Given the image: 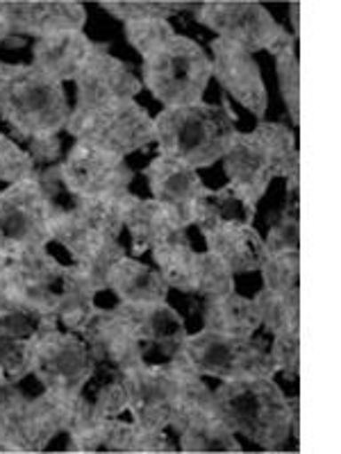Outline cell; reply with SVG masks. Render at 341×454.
Listing matches in <instances>:
<instances>
[{
	"label": "cell",
	"mask_w": 341,
	"mask_h": 454,
	"mask_svg": "<svg viewBox=\"0 0 341 454\" xmlns=\"http://www.w3.org/2000/svg\"><path fill=\"white\" fill-rule=\"evenodd\" d=\"M119 316L135 336L144 364H169L180 359L182 346L189 334L186 323L169 302H141L125 305L114 302Z\"/></svg>",
	"instance_id": "11"
},
{
	"label": "cell",
	"mask_w": 341,
	"mask_h": 454,
	"mask_svg": "<svg viewBox=\"0 0 341 454\" xmlns=\"http://www.w3.org/2000/svg\"><path fill=\"white\" fill-rule=\"evenodd\" d=\"M262 286L278 294H294L300 291V250L294 253L269 254L259 269Z\"/></svg>",
	"instance_id": "30"
},
{
	"label": "cell",
	"mask_w": 341,
	"mask_h": 454,
	"mask_svg": "<svg viewBox=\"0 0 341 454\" xmlns=\"http://www.w3.org/2000/svg\"><path fill=\"white\" fill-rule=\"evenodd\" d=\"M51 246V212L35 176L0 192V259L46 250Z\"/></svg>",
	"instance_id": "9"
},
{
	"label": "cell",
	"mask_w": 341,
	"mask_h": 454,
	"mask_svg": "<svg viewBox=\"0 0 341 454\" xmlns=\"http://www.w3.org/2000/svg\"><path fill=\"white\" fill-rule=\"evenodd\" d=\"M73 403V432L112 419H125L128 413V384L125 372L109 364L96 362L91 375Z\"/></svg>",
	"instance_id": "16"
},
{
	"label": "cell",
	"mask_w": 341,
	"mask_h": 454,
	"mask_svg": "<svg viewBox=\"0 0 341 454\" xmlns=\"http://www.w3.org/2000/svg\"><path fill=\"white\" fill-rule=\"evenodd\" d=\"M289 407H291V436L294 441H298L300 436V397H291L289 400Z\"/></svg>",
	"instance_id": "37"
},
{
	"label": "cell",
	"mask_w": 341,
	"mask_h": 454,
	"mask_svg": "<svg viewBox=\"0 0 341 454\" xmlns=\"http://www.w3.org/2000/svg\"><path fill=\"white\" fill-rule=\"evenodd\" d=\"M180 359L201 377H212L218 382L275 375L269 340L264 334L230 336L198 330L186 334Z\"/></svg>",
	"instance_id": "7"
},
{
	"label": "cell",
	"mask_w": 341,
	"mask_h": 454,
	"mask_svg": "<svg viewBox=\"0 0 341 454\" xmlns=\"http://www.w3.org/2000/svg\"><path fill=\"white\" fill-rule=\"evenodd\" d=\"M71 116L62 82L28 64H0V119L23 139L52 137Z\"/></svg>",
	"instance_id": "5"
},
{
	"label": "cell",
	"mask_w": 341,
	"mask_h": 454,
	"mask_svg": "<svg viewBox=\"0 0 341 454\" xmlns=\"http://www.w3.org/2000/svg\"><path fill=\"white\" fill-rule=\"evenodd\" d=\"M253 300L258 305L264 336L300 332V291L278 294V291H269L262 286L253 295Z\"/></svg>",
	"instance_id": "26"
},
{
	"label": "cell",
	"mask_w": 341,
	"mask_h": 454,
	"mask_svg": "<svg viewBox=\"0 0 341 454\" xmlns=\"http://www.w3.org/2000/svg\"><path fill=\"white\" fill-rule=\"evenodd\" d=\"M130 419L146 429H176L192 411L212 404V388L182 359L141 364L125 372Z\"/></svg>",
	"instance_id": "1"
},
{
	"label": "cell",
	"mask_w": 341,
	"mask_h": 454,
	"mask_svg": "<svg viewBox=\"0 0 341 454\" xmlns=\"http://www.w3.org/2000/svg\"><path fill=\"white\" fill-rule=\"evenodd\" d=\"M218 419L264 450H280L291 439V407L274 377H246L212 388Z\"/></svg>",
	"instance_id": "2"
},
{
	"label": "cell",
	"mask_w": 341,
	"mask_h": 454,
	"mask_svg": "<svg viewBox=\"0 0 341 454\" xmlns=\"http://www.w3.org/2000/svg\"><path fill=\"white\" fill-rule=\"evenodd\" d=\"M35 176V160L10 137L0 135V182L14 184Z\"/></svg>",
	"instance_id": "34"
},
{
	"label": "cell",
	"mask_w": 341,
	"mask_h": 454,
	"mask_svg": "<svg viewBox=\"0 0 341 454\" xmlns=\"http://www.w3.org/2000/svg\"><path fill=\"white\" fill-rule=\"evenodd\" d=\"M196 19L217 32L218 39L237 43L249 52L266 51L282 30L262 3L249 0H207L198 5Z\"/></svg>",
	"instance_id": "12"
},
{
	"label": "cell",
	"mask_w": 341,
	"mask_h": 454,
	"mask_svg": "<svg viewBox=\"0 0 341 454\" xmlns=\"http://www.w3.org/2000/svg\"><path fill=\"white\" fill-rule=\"evenodd\" d=\"M67 132L80 144L93 145L125 160V155H132L146 148L150 141H155V121L135 100L99 107L75 105L67 121Z\"/></svg>",
	"instance_id": "8"
},
{
	"label": "cell",
	"mask_w": 341,
	"mask_h": 454,
	"mask_svg": "<svg viewBox=\"0 0 341 454\" xmlns=\"http://www.w3.org/2000/svg\"><path fill=\"white\" fill-rule=\"evenodd\" d=\"M105 294L114 302L125 305H141V302H164L169 295V284L155 266L130 259L123 254L112 263L103 279Z\"/></svg>",
	"instance_id": "21"
},
{
	"label": "cell",
	"mask_w": 341,
	"mask_h": 454,
	"mask_svg": "<svg viewBox=\"0 0 341 454\" xmlns=\"http://www.w3.org/2000/svg\"><path fill=\"white\" fill-rule=\"evenodd\" d=\"M212 51V78L218 80L242 107L255 114L258 119H264L266 107H269V93L264 87L262 71L255 62L253 52L243 51L242 46L223 39H214L210 43Z\"/></svg>",
	"instance_id": "15"
},
{
	"label": "cell",
	"mask_w": 341,
	"mask_h": 454,
	"mask_svg": "<svg viewBox=\"0 0 341 454\" xmlns=\"http://www.w3.org/2000/svg\"><path fill=\"white\" fill-rule=\"evenodd\" d=\"M275 73H278L280 93H282L284 105L289 109L291 121L300 123V67L294 48L278 52L275 55Z\"/></svg>",
	"instance_id": "32"
},
{
	"label": "cell",
	"mask_w": 341,
	"mask_h": 454,
	"mask_svg": "<svg viewBox=\"0 0 341 454\" xmlns=\"http://www.w3.org/2000/svg\"><path fill=\"white\" fill-rule=\"evenodd\" d=\"M255 212L250 209L230 186H223L221 192L207 189L201 207H198L196 227L201 232L212 230L221 223H253Z\"/></svg>",
	"instance_id": "27"
},
{
	"label": "cell",
	"mask_w": 341,
	"mask_h": 454,
	"mask_svg": "<svg viewBox=\"0 0 341 454\" xmlns=\"http://www.w3.org/2000/svg\"><path fill=\"white\" fill-rule=\"evenodd\" d=\"M266 254H280V253H294L300 250V216L298 209H284L282 216L274 223L266 239Z\"/></svg>",
	"instance_id": "35"
},
{
	"label": "cell",
	"mask_w": 341,
	"mask_h": 454,
	"mask_svg": "<svg viewBox=\"0 0 341 454\" xmlns=\"http://www.w3.org/2000/svg\"><path fill=\"white\" fill-rule=\"evenodd\" d=\"M289 16H291V21H294V32L298 35V30H300V3H291Z\"/></svg>",
	"instance_id": "38"
},
{
	"label": "cell",
	"mask_w": 341,
	"mask_h": 454,
	"mask_svg": "<svg viewBox=\"0 0 341 454\" xmlns=\"http://www.w3.org/2000/svg\"><path fill=\"white\" fill-rule=\"evenodd\" d=\"M93 366L96 359L83 334L51 330L36 339L30 375L44 391L73 400L89 380Z\"/></svg>",
	"instance_id": "10"
},
{
	"label": "cell",
	"mask_w": 341,
	"mask_h": 454,
	"mask_svg": "<svg viewBox=\"0 0 341 454\" xmlns=\"http://www.w3.org/2000/svg\"><path fill=\"white\" fill-rule=\"evenodd\" d=\"M64 182L78 198L89 200H116L128 193L135 177L123 157L75 141L67 160L59 164Z\"/></svg>",
	"instance_id": "13"
},
{
	"label": "cell",
	"mask_w": 341,
	"mask_h": 454,
	"mask_svg": "<svg viewBox=\"0 0 341 454\" xmlns=\"http://www.w3.org/2000/svg\"><path fill=\"white\" fill-rule=\"evenodd\" d=\"M298 168L300 157L291 129L269 121H262L253 132H237L223 155L227 186L253 212L275 177H287Z\"/></svg>",
	"instance_id": "3"
},
{
	"label": "cell",
	"mask_w": 341,
	"mask_h": 454,
	"mask_svg": "<svg viewBox=\"0 0 341 454\" xmlns=\"http://www.w3.org/2000/svg\"><path fill=\"white\" fill-rule=\"evenodd\" d=\"M153 262L169 289H178L182 294H189V282H192L194 263H196L198 250H194L192 241L185 234V230H173L160 246L150 250Z\"/></svg>",
	"instance_id": "25"
},
{
	"label": "cell",
	"mask_w": 341,
	"mask_h": 454,
	"mask_svg": "<svg viewBox=\"0 0 341 454\" xmlns=\"http://www.w3.org/2000/svg\"><path fill=\"white\" fill-rule=\"evenodd\" d=\"M269 352L274 356L275 372L298 377L300 372V332H284L269 336Z\"/></svg>",
	"instance_id": "36"
},
{
	"label": "cell",
	"mask_w": 341,
	"mask_h": 454,
	"mask_svg": "<svg viewBox=\"0 0 341 454\" xmlns=\"http://www.w3.org/2000/svg\"><path fill=\"white\" fill-rule=\"evenodd\" d=\"M78 89L80 107L125 103L141 91V82L132 75L121 59L96 48L89 62L84 64L78 78L73 80Z\"/></svg>",
	"instance_id": "17"
},
{
	"label": "cell",
	"mask_w": 341,
	"mask_h": 454,
	"mask_svg": "<svg viewBox=\"0 0 341 454\" xmlns=\"http://www.w3.org/2000/svg\"><path fill=\"white\" fill-rule=\"evenodd\" d=\"M234 279L237 278L233 275V270L227 269L217 254H212L210 250H201V253L196 254V263H194L192 282H189V295L207 300L233 294V291H237Z\"/></svg>",
	"instance_id": "28"
},
{
	"label": "cell",
	"mask_w": 341,
	"mask_h": 454,
	"mask_svg": "<svg viewBox=\"0 0 341 454\" xmlns=\"http://www.w3.org/2000/svg\"><path fill=\"white\" fill-rule=\"evenodd\" d=\"M96 46L83 30H62L36 39L32 48V67L55 82L75 80Z\"/></svg>",
	"instance_id": "20"
},
{
	"label": "cell",
	"mask_w": 341,
	"mask_h": 454,
	"mask_svg": "<svg viewBox=\"0 0 341 454\" xmlns=\"http://www.w3.org/2000/svg\"><path fill=\"white\" fill-rule=\"evenodd\" d=\"M212 80V59L189 36L173 39L144 57V82L164 107L202 103Z\"/></svg>",
	"instance_id": "6"
},
{
	"label": "cell",
	"mask_w": 341,
	"mask_h": 454,
	"mask_svg": "<svg viewBox=\"0 0 341 454\" xmlns=\"http://www.w3.org/2000/svg\"><path fill=\"white\" fill-rule=\"evenodd\" d=\"M205 250L217 254L233 275L259 273L266 262V246L253 223H221V225L205 230Z\"/></svg>",
	"instance_id": "18"
},
{
	"label": "cell",
	"mask_w": 341,
	"mask_h": 454,
	"mask_svg": "<svg viewBox=\"0 0 341 454\" xmlns=\"http://www.w3.org/2000/svg\"><path fill=\"white\" fill-rule=\"evenodd\" d=\"M35 343L36 340L0 332V384L21 382L30 375Z\"/></svg>",
	"instance_id": "29"
},
{
	"label": "cell",
	"mask_w": 341,
	"mask_h": 454,
	"mask_svg": "<svg viewBox=\"0 0 341 454\" xmlns=\"http://www.w3.org/2000/svg\"><path fill=\"white\" fill-rule=\"evenodd\" d=\"M121 223H123L125 241L135 254H144L160 246L173 230L169 214L153 198L144 200L132 193L121 198Z\"/></svg>",
	"instance_id": "22"
},
{
	"label": "cell",
	"mask_w": 341,
	"mask_h": 454,
	"mask_svg": "<svg viewBox=\"0 0 341 454\" xmlns=\"http://www.w3.org/2000/svg\"><path fill=\"white\" fill-rule=\"evenodd\" d=\"M146 180L153 200L169 214L178 230L196 225L198 207L207 193V186L202 184L196 168L160 155L146 168Z\"/></svg>",
	"instance_id": "14"
},
{
	"label": "cell",
	"mask_w": 341,
	"mask_h": 454,
	"mask_svg": "<svg viewBox=\"0 0 341 454\" xmlns=\"http://www.w3.org/2000/svg\"><path fill=\"white\" fill-rule=\"evenodd\" d=\"M107 14L116 16L125 23L135 21H153V19H164L169 21V16L178 14L185 10L186 3H155V0H112V3H100Z\"/></svg>",
	"instance_id": "31"
},
{
	"label": "cell",
	"mask_w": 341,
	"mask_h": 454,
	"mask_svg": "<svg viewBox=\"0 0 341 454\" xmlns=\"http://www.w3.org/2000/svg\"><path fill=\"white\" fill-rule=\"evenodd\" d=\"M10 26H7V21H5V16L0 14V42H5L7 36H10Z\"/></svg>",
	"instance_id": "39"
},
{
	"label": "cell",
	"mask_w": 341,
	"mask_h": 454,
	"mask_svg": "<svg viewBox=\"0 0 341 454\" xmlns=\"http://www.w3.org/2000/svg\"><path fill=\"white\" fill-rule=\"evenodd\" d=\"M153 121L162 155L196 170L223 160L237 135L234 116L226 105L196 103L164 107Z\"/></svg>",
	"instance_id": "4"
},
{
	"label": "cell",
	"mask_w": 341,
	"mask_h": 454,
	"mask_svg": "<svg viewBox=\"0 0 341 454\" xmlns=\"http://www.w3.org/2000/svg\"><path fill=\"white\" fill-rule=\"evenodd\" d=\"M176 36V30L164 19H153V21H135L125 23V39L141 57L150 55L160 46H164L169 39Z\"/></svg>",
	"instance_id": "33"
},
{
	"label": "cell",
	"mask_w": 341,
	"mask_h": 454,
	"mask_svg": "<svg viewBox=\"0 0 341 454\" xmlns=\"http://www.w3.org/2000/svg\"><path fill=\"white\" fill-rule=\"evenodd\" d=\"M198 302H201L202 330L230 336L262 334L258 305H255V300L249 298V295L233 291V294L227 295L198 300Z\"/></svg>",
	"instance_id": "23"
},
{
	"label": "cell",
	"mask_w": 341,
	"mask_h": 454,
	"mask_svg": "<svg viewBox=\"0 0 341 454\" xmlns=\"http://www.w3.org/2000/svg\"><path fill=\"white\" fill-rule=\"evenodd\" d=\"M0 14L5 16L12 32H26L36 39L62 30H83L87 12L80 3H0Z\"/></svg>",
	"instance_id": "19"
},
{
	"label": "cell",
	"mask_w": 341,
	"mask_h": 454,
	"mask_svg": "<svg viewBox=\"0 0 341 454\" xmlns=\"http://www.w3.org/2000/svg\"><path fill=\"white\" fill-rule=\"evenodd\" d=\"M178 452H242L237 434L227 427L212 404L192 411L176 427Z\"/></svg>",
	"instance_id": "24"
}]
</instances>
